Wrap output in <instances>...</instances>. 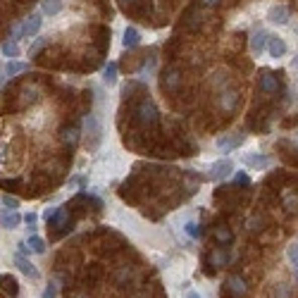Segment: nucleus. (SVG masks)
<instances>
[{
  "instance_id": "obj_1",
  "label": "nucleus",
  "mask_w": 298,
  "mask_h": 298,
  "mask_svg": "<svg viewBox=\"0 0 298 298\" xmlns=\"http://www.w3.org/2000/svg\"><path fill=\"white\" fill-rule=\"evenodd\" d=\"M134 122L143 129H155L160 122V112L155 108V103L151 98H143L134 110Z\"/></svg>"
},
{
  "instance_id": "obj_2",
  "label": "nucleus",
  "mask_w": 298,
  "mask_h": 298,
  "mask_svg": "<svg viewBox=\"0 0 298 298\" xmlns=\"http://www.w3.org/2000/svg\"><path fill=\"white\" fill-rule=\"evenodd\" d=\"M86 131H89V138H86V148L89 151H96L103 141V127H100L98 115H89L86 119Z\"/></svg>"
},
{
  "instance_id": "obj_3",
  "label": "nucleus",
  "mask_w": 298,
  "mask_h": 298,
  "mask_svg": "<svg viewBox=\"0 0 298 298\" xmlns=\"http://www.w3.org/2000/svg\"><path fill=\"white\" fill-rule=\"evenodd\" d=\"M246 293H248V286H246V281L241 279V277H236V274L227 277V281H225V296L227 298H244Z\"/></svg>"
},
{
  "instance_id": "obj_4",
  "label": "nucleus",
  "mask_w": 298,
  "mask_h": 298,
  "mask_svg": "<svg viewBox=\"0 0 298 298\" xmlns=\"http://www.w3.org/2000/svg\"><path fill=\"white\" fill-rule=\"evenodd\" d=\"M270 31H265V29H258V31H253V36H251V53L255 55V57H260L265 50H267V43H270Z\"/></svg>"
},
{
  "instance_id": "obj_5",
  "label": "nucleus",
  "mask_w": 298,
  "mask_h": 298,
  "mask_svg": "<svg viewBox=\"0 0 298 298\" xmlns=\"http://www.w3.org/2000/svg\"><path fill=\"white\" fill-rule=\"evenodd\" d=\"M232 172H234V163H232L229 158H225V160H217V163L210 167V174H208V177H210L212 181H219V179H227V177H229Z\"/></svg>"
},
{
  "instance_id": "obj_6",
  "label": "nucleus",
  "mask_w": 298,
  "mask_h": 298,
  "mask_svg": "<svg viewBox=\"0 0 298 298\" xmlns=\"http://www.w3.org/2000/svg\"><path fill=\"white\" fill-rule=\"evenodd\" d=\"M267 22L270 24H279V27H284V24H289V8L286 5H272L270 10H267Z\"/></svg>"
},
{
  "instance_id": "obj_7",
  "label": "nucleus",
  "mask_w": 298,
  "mask_h": 298,
  "mask_svg": "<svg viewBox=\"0 0 298 298\" xmlns=\"http://www.w3.org/2000/svg\"><path fill=\"white\" fill-rule=\"evenodd\" d=\"M163 89L165 91H170V93H174V91L179 89V84H181V72L177 69V67H170V69H165L163 72Z\"/></svg>"
},
{
  "instance_id": "obj_8",
  "label": "nucleus",
  "mask_w": 298,
  "mask_h": 298,
  "mask_svg": "<svg viewBox=\"0 0 298 298\" xmlns=\"http://www.w3.org/2000/svg\"><path fill=\"white\" fill-rule=\"evenodd\" d=\"M41 24H43V19H41V15H38V12L29 15V17L24 19V24H22V36H34V34H38Z\"/></svg>"
},
{
  "instance_id": "obj_9",
  "label": "nucleus",
  "mask_w": 298,
  "mask_h": 298,
  "mask_svg": "<svg viewBox=\"0 0 298 298\" xmlns=\"http://www.w3.org/2000/svg\"><path fill=\"white\" fill-rule=\"evenodd\" d=\"M244 138H246L244 131H241V134H236L234 138H227V136H222V138H217V148H219L222 153H229L232 148H236V145L244 143Z\"/></svg>"
},
{
  "instance_id": "obj_10",
  "label": "nucleus",
  "mask_w": 298,
  "mask_h": 298,
  "mask_svg": "<svg viewBox=\"0 0 298 298\" xmlns=\"http://www.w3.org/2000/svg\"><path fill=\"white\" fill-rule=\"evenodd\" d=\"M267 50H270V55L272 57H284L286 55V41L284 38H279V36H270V43H267Z\"/></svg>"
},
{
  "instance_id": "obj_11",
  "label": "nucleus",
  "mask_w": 298,
  "mask_h": 298,
  "mask_svg": "<svg viewBox=\"0 0 298 298\" xmlns=\"http://www.w3.org/2000/svg\"><path fill=\"white\" fill-rule=\"evenodd\" d=\"M258 84H260L262 93H274V91L279 89V84H277V79H274V74H272V72H260Z\"/></svg>"
},
{
  "instance_id": "obj_12",
  "label": "nucleus",
  "mask_w": 298,
  "mask_h": 298,
  "mask_svg": "<svg viewBox=\"0 0 298 298\" xmlns=\"http://www.w3.org/2000/svg\"><path fill=\"white\" fill-rule=\"evenodd\" d=\"M19 222H22V215H19L17 210H3V215H0L3 229H15Z\"/></svg>"
},
{
  "instance_id": "obj_13",
  "label": "nucleus",
  "mask_w": 298,
  "mask_h": 298,
  "mask_svg": "<svg viewBox=\"0 0 298 298\" xmlns=\"http://www.w3.org/2000/svg\"><path fill=\"white\" fill-rule=\"evenodd\" d=\"M60 141H62L64 145L74 148L77 141H79V129H77V127H62V129H60Z\"/></svg>"
},
{
  "instance_id": "obj_14",
  "label": "nucleus",
  "mask_w": 298,
  "mask_h": 298,
  "mask_svg": "<svg viewBox=\"0 0 298 298\" xmlns=\"http://www.w3.org/2000/svg\"><path fill=\"white\" fill-rule=\"evenodd\" d=\"M15 265H17L19 270L24 272V274H27V277H31V279H38V270L36 267H34V265H31V262L27 260V258H24V255H15Z\"/></svg>"
},
{
  "instance_id": "obj_15",
  "label": "nucleus",
  "mask_w": 298,
  "mask_h": 298,
  "mask_svg": "<svg viewBox=\"0 0 298 298\" xmlns=\"http://www.w3.org/2000/svg\"><path fill=\"white\" fill-rule=\"evenodd\" d=\"M0 289L5 291V293H10V296H17L19 284H17V279H15L12 274H0Z\"/></svg>"
},
{
  "instance_id": "obj_16",
  "label": "nucleus",
  "mask_w": 298,
  "mask_h": 298,
  "mask_svg": "<svg viewBox=\"0 0 298 298\" xmlns=\"http://www.w3.org/2000/svg\"><path fill=\"white\" fill-rule=\"evenodd\" d=\"M122 43H124V48H127V50L136 48V45L141 43V34H138V29H134V27L124 29V38H122Z\"/></svg>"
},
{
  "instance_id": "obj_17",
  "label": "nucleus",
  "mask_w": 298,
  "mask_h": 298,
  "mask_svg": "<svg viewBox=\"0 0 298 298\" xmlns=\"http://www.w3.org/2000/svg\"><path fill=\"white\" fill-rule=\"evenodd\" d=\"M219 103H222L225 110H234L236 103H239V93H236L234 89H227L225 93H222V100H219Z\"/></svg>"
},
{
  "instance_id": "obj_18",
  "label": "nucleus",
  "mask_w": 298,
  "mask_h": 298,
  "mask_svg": "<svg viewBox=\"0 0 298 298\" xmlns=\"http://www.w3.org/2000/svg\"><path fill=\"white\" fill-rule=\"evenodd\" d=\"M244 163L246 165H251V167H270V158L267 155H260V153H255V155H246L244 158Z\"/></svg>"
},
{
  "instance_id": "obj_19",
  "label": "nucleus",
  "mask_w": 298,
  "mask_h": 298,
  "mask_svg": "<svg viewBox=\"0 0 298 298\" xmlns=\"http://www.w3.org/2000/svg\"><path fill=\"white\" fill-rule=\"evenodd\" d=\"M41 10H43L45 15L53 17V15H57V12L62 10V0H43V3H41Z\"/></svg>"
},
{
  "instance_id": "obj_20",
  "label": "nucleus",
  "mask_w": 298,
  "mask_h": 298,
  "mask_svg": "<svg viewBox=\"0 0 298 298\" xmlns=\"http://www.w3.org/2000/svg\"><path fill=\"white\" fill-rule=\"evenodd\" d=\"M103 82L108 84V86H112V84L117 82V64L110 62L105 69H103Z\"/></svg>"
},
{
  "instance_id": "obj_21",
  "label": "nucleus",
  "mask_w": 298,
  "mask_h": 298,
  "mask_svg": "<svg viewBox=\"0 0 298 298\" xmlns=\"http://www.w3.org/2000/svg\"><path fill=\"white\" fill-rule=\"evenodd\" d=\"M27 246L31 248V251H34V253H38V255H41V253L45 251V241L41 239V236H36V234H31V236H29Z\"/></svg>"
},
{
  "instance_id": "obj_22",
  "label": "nucleus",
  "mask_w": 298,
  "mask_h": 298,
  "mask_svg": "<svg viewBox=\"0 0 298 298\" xmlns=\"http://www.w3.org/2000/svg\"><path fill=\"white\" fill-rule=\"evenodd\" d=\"M3 55H5V57H17L19 55V45L15 38H10V41L3 43Z\"/></svg>"
},
{
  "instance_id": "obj_23",
  "label": "nucleus",
  "mask_w": 298,
  "mask_h": 298,
  "mask_svg": "<svg viewBox=\"0 0 298 298\" xmlns=\"http://www.w3.org/2000/svg\"><path fill=\"white\" fill-rule=\"evenodd\" d=\"M36 100H38V89H31V86H27V89L22 91V105L36 103Z\"/></svg>"
},
{
  "instance_id": "obj_24",
  "label": "nucleus",
  "mask_w": 298,
  "mask_h": 298,
  "mask_svg": "<svg viewBox=\"0 0 298 298\" xmlns=\"http://www.w3.org/2000/svg\"><path fill=\"white\" fill-rule=\"evenodd\" d=\"M215 239L219 241V244H232V239H234V236H232V232H229L227 227H217V229H215Z\"/></svg>"
},
{
  "instance_id": "obj_25",
  "label": "nucleus",
  "mask_w": 298,
  "mask_h": 298,
  "mask_svg": "<svg viewBox=\"0 0 298 298\" xmlns=\"http://www.w3.org/2000/svg\"><path fill=\"white\" fill-rule=\"evenodd\" d=\"M229 260V255L222 251V248H217L215 253H210V262H212V267H219V265H225Z\"/></svg>"
},
{
  "instance_id": "obj_26",
  "label": "nucleus",
  "mask_w": 298,
  "mask_h": 298,
  "mask_svg": "<svg viewBox=\"0 0 298 298\" xmlns=\"http://www.w3.org/2000/svg\"><path fill=\"white\" fill-rule=\"evenodd\" d=\"M5 72H8V77H15V74L27 72V64L24 62H8L5 64Z\"/></svg>"
},
{
  "instance_id": "obj_27",
  "label": "nucleus",
  "mask_w": 298,
  "mask_h": 298,
  "mask_svg": "<svg viewBox=\"0 0 298 298\" xmlns=\"http://www.w3.org/2000/svg\"><path fill=\"white\" fill-rule=\"evenodd\" d=\"M286 258H289V262L298 270V244H291L289 248H286Z\"/></svg>"
},
{
  "instance_id": "obj_28",
  "label": "nucleus",
  "mask_w": 298,
  "mask_h": 298,
  "mask_svg": "<svg viewBox=\"0 0 298 298\" xmlns=\"http://www.w3.org/2000/svg\"><path fill=\"white\" fill-rule=\"evenodd\" d=\"M45 43H48V38H36V41H34V45L29 48V57H36V55L41 53V48H43Z\"/></svg>"
},
{
  "instance_id": "obj_29",
  "label": "nucleus",
  "mask_w": 298,
  "mask_h": 298,
  "mask_svg": "<svg viewBox=\"0 0 298 298\" xmlns=\"http://www.w3.org/2000/svg\"><path fill=\"white\" fill-rule=\"evenodd\" d=\"M55 296H57V284L50 281V284L45 286V291H43V298H55Z\"/></svg>"
},
{
  "instance_id": "obj_30",
  "label": "nucleus",
  "mask_w": 298,
  "mask_h": 298,
  "mask_svg": "<svg viewBox=\"0 0 298 298\" xmlns=\"http://www.w3.org/2000/svg\"><path fill=\"white\" fill-rule=\"evenodd\" d=\"M3 203H5V208H10V210H17L19 208V200L15 198V196H5Z\"/></svg>"
},
{
  "instance_id": "obj_31",
  "label": "nucleus",
  "mask_w": 298,
  "mask_h": 298,
  "mask_svg": "<svg viewBox=\"0 0 298 298\" xmlns=\"http://www.w3.org/2000/svg\"><path fill=\"white\" fill-rule=\"evenodd\" d=\"M36 212H29V215H24V222L29 225V229H36Z\"/></svg>"
},
{
  "instance_id": "obj_32",
  "label": "nucleus",
  "mask_w": 298,
  "mask_h": 298,
  "mask_svg": "<svg viewBox=\"0 0 298 298\" xmlns=\"http://www.w3.org/2000/svg\"><path fill=\"white\" fill-rule=\"evenodd\" d=\"M274 296H277V298H286V296H289V291H286V286H284V284H279V286L274 289Z\"/></svg>"
},
{
  "instance_id": "obj_33",
  "label": "nucleus",
  "mask_w": 298,
  "mask_h": 298,
  "mask_svg": "<svg viewBox=\"0 0 298 298\" xmlns=\"http://www.w3.org/2000/svg\"><path fill=\"white\" fill-rule=\"evenodd\" d=\"M186 234H189V236H198V227L193 225V222H189V225H186Z\"/></svg>"
},
{
  "instance_id": "obj_34",
  "label": "nucleus",
  "mask_w": 298,
  "mask_h": 298,
  "mask_svg": "<svg viewBox=\"0 0 298 298\" xmlns=\"http://www.w3.org/2000/svg\"><path fill=\"white\" fill-rule=\"evenodd\" d=\"M296 205H298V198H296V196H289V198H286V208L293 210Z\"/></svg>"
},
{
  "instance_id": "obj_35",
  "label": "nucleus",
  "mask_w": 298,
  "mask_h": 298,
  "mask_svg": "<svg viewBox=\"0 0 298 298\" xmlns=\"http://www.w3.org/2000/svg\"><path fill=\"white\" fill-rule=\"evenodd\" d=\"M234 181H236V184H251V179H248L246 174H236Z\"/></svg>"
},
{
  "instance_id": "obj_36",
  "label": "nucleus",
  "mask_w": 298,
  "mask_h": 298,
  "mask_svg": "<svg viewBox=\"0 0 298 298\" xmlns=\"http://www.w3.org/2000/svg\"><path fill=\"white\" fill-rule=\"evenodd\" d=\"M17 248H19V255H24V253H29V251H31V248H27V244H24V241H19Z\"/></svg>"
},
{
  "instance_id": "obj_37",
  "label": "nucleus",
  "mask_w": 298,
  "mask_h": 298,
  "mask_svg": "<svg viewBox=\"0 0 298 298\" xmlns=\"http://www.w3.org/2000/svg\"><path fill=\"white\" fill-rule=\"evenodd\" d=\"M205 8H215V5H219V0H200Z\"/></svg>"
},
{
  "instance_id": "obj_38",
  "label": "nucleus",
  "mask_w": 298,
  "mask_h": 298,
  "mask_svg": "<svg viewBox=\"0 0 298 298\" xmlns=\"http://www.w3.org/2000/svg\"><path fill=\"white\" fill-rule=\"evenodd\" d=\"M186 298H200V296L196 293V291H189V296H186Z\"/></svg>"
},
{
  "instance_id": "obj_39",
  "label": "nucleus",
  "mask_w": 298,
  "mask_h": 298,
  "mask_svg": "<svg viewBox=\"0 0 298 298\" xmlns=\"http://www.w3.org/2000/svg\"><path fill=\"white\" fill-rule=\"evenodd\" d=\"M293 64H296V67H298V53H296V57H293Z\"/></svg>"
},
{
  "instance_id": "obj_40",
  "label": "nucleus",
  "mask_w": 298,
  "mask_h": 298,
  "mask_svg": "<svg viewBox=\"0 0 298 298\" xmlns=\"http://www.w3.org/2000/svg\"><path fill=\"white\" fill-rule=\"evenodd\" d=\"M124 3H131V0H124Z\"/></svg>"
},
{
  "instance_id": "obj_41",
  "label": "nucleus",
  "mask_w": 298,
  "mask_h": 298,
  "mask_svg": "<svg viewBox=\"0 0 298 298\" xmlns=\"http://www.w3.org/2000/svg\"><path fill=\"white\" fill-rule=\"evenodd\" d=\"M296 143H298V141H296Z\"/></svg>"
}]
</instances>
